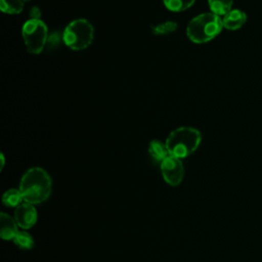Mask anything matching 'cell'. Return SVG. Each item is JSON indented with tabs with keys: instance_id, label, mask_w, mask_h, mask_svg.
Segmentation results:
<instances>
[{
	"instance_id": "obj_10",
	"label": "cell",
	"mask_w": 262,
	"mask_h": 262,
	"mask_svg": "<svg viewBox=\"0 0 262 262\" xmlns=\"http://www.w3.org/2000/svg\"><path fill=\"white\" fill-rule=\"evenodd\" d=\"M148 152L150 157L156 162H159L160 164L169 156V151L166 146V143L158 139L150 141L148 145Z\"/></svg>"
},
{
	"instance_id": "obj_7",
	"label": "cell",
	"mask_w": 262,
	"mask_h": 262,
	"mask_svg": "<svg viewBox=\"0 0 262 262\" xmlns=\"http://www.w3.org/2000/svg\"><path fill=\"white\" fill-rule=\"evenodd\" d=\"M13 218L20 228L28 229L35 225L37 221V211L32 204L24 202L15 208Z\"/></svg>"
},
{
	"instance_id": "obj_19",
	"label": "cell",
	"mask_w": 262,
	"mask_h": 262,
	"mask_svg": "<svg viewBox=\"0 0 262 262\" xmlns=\"http://www.w3.org/2000/svg\"><path fill=\"white\" fill-rule=\"evenodd\" d=\"M24 2H29V1H31V0H23Z\"/></svg>"
},
{
	"instance_id": "obj_5",
	"label": "cell",
	"mask_w": 262,
	"mask_h": 262,
	"mask_svg": "<svg viewBox=\"0 0 262 262\" xmlns=\"http://www.w3.org/2000/svg\"><path fill=\"white\" fill-rule=\"evenodd\" d=\"M21 36L31 54H40L48 42V29L41 19L27 20L21 28Z\"/></svg>"
},
{
	"instance_id": "obj_8",
	"label": "cell",
	"mask_w": 262,
	"mask_h": 262,
	"mask_svg": "<svg viewBox=\"0 0 262 262\" xmlns=\"http://www.w3.org/2000/svg\"><path fill=\"white\" fill-rule=\"evenodd\" d=\"M246 21L247 14L241 9H231L222 18L223 28L229 31H236L241 29Z\"/></svg>"
},
{
	"instance_id": "obj_18",
	"label": "cell",
	"mask_w": 262,
	"mask_h": 262,
	"mask_svg": "<svg viewBox=\"0 0 262 262\" xmlns=\"http://www.w3.org/2000/svg\"><path fill=\"white\" fill-rule=\"evenodd\" d=\"M0 158H1V168H0V169L2 170V169H3V167H4V163H5V161H4V156H3V154H1V157H0Z\"/></svg>"
},
{
	"instance_id": "obj_13",
	"label": "cell",
	"mask_w": 262,
	"mask_h": 262,
	"mask_svg": "<svg viewBox=\"0 0 262 262\" xmlns=\"http://www.w3.org/2000/svg\"><path fill=\"white\" fill-rule=\"evenodd\" d=\"M0 8L6 14H18L24 9L23 0H0Z\"/></svg>"
},
{
	"instance_id": "obj_3",
	"label": "cell",
	"mask_w": 262,
	"mask_h": 262,
	"mask_svg": "<svg viewBox=\"0 0 262 262\" xmlns=\"http://www.w3.org/2000/svg\"><path fill=\"white\" fill-rule=\"evenodd\" d=\"M222 29V18L213 12H206L190 19L186 27V35L193 43L203 44L217 37Z\"/></svg>"
},
{
	"instance_id": "obj_12",
	"label": "cell",
	"mask_w": 262,
	"mask_h": 262,
	"mask_svg": "<svg viewBox=\"0 0 262 262\" xmlns=\"http://www.w3.org/2000/svg\"><path fill=\"white\" fill-rule=\"evenodd\" d=\"M233 0H208L211 12L219 16L225 15L231 10Z\"/></svg>"
},
{
	"instance_id": "obj_16",
	"label": "cell",
	"mask_w": 262,
	"mask_h": 262,
	"mask_svg": "<svg viewBox=\"0 0 262 262\" xmlns=\"http://www.w3.org/2000/svg\"><path fill=\"white\" fill-rule=\"evenodd\" d=\"M177 23L173 20H167L165 23L158 24L151 27V31L155 35H168L177 30Z\"/></svg>"
},
{
	"instance_id": "obj_14",
	"label": "cell",
	"mask_w": 262,
	"mask_h": 262,
	"mask_svg": "<svg viewBox=\"0 0 262 262\" xmlns=\"http://www.w3.org/2000/svg\"><path fill=\"white\" fill-rule=\"evenodd\" d=\"M195 0H163L167 9L173 12H181L190 8L194 4Z\"/></svg>"
},
{
	"instance_id": "obj_1",
	"label": "cell",
	"mask_w": 262,
	"mask_h": 262,
	"mask_svg": "<svg viewBox=\"0 0 262 262\" xmlns=\"http://www.w3.org/2000/svg\"><path fill=\"white\" fill-rule=\"evenodd\" d=\"M51 178L48 173L39 167L29 169L21 177L19 190L24 202L36 205L45 202L51 193Z\"/></svg>"
},
{
	"instance_id": "obj_6",
	"label": "cell",
	"mask_w": 262,
	"mask_h": 262,
	"mask_svg": "<svg viewBox=\"0 0 262 262\" xmlns=\"http://www.w3.org/2000/svg\"><path fill=\"white\" fill-rule=\"evenodd\" d=\"M160 168L162 176L168 184L176 186L181 183L184 176V168L181 159L169 155L160 164Z\"/></svg>"
},
{
	"instance_id": "obj_9",
	"label": "cell",
	"mask_w": 262,
	"mask_h": 262,
	"mask_svg": "<svg viewBox=\"0 0 262 262\" xmlns=\"http://www.w3.org/2000/svg\"><path fill=\"white\" fill-rule=\"evenodd\" d=\"M0 224H1V237L5 241H10L13 239L16 233L18 232L17 230V223L14 218L10 217L6 213H1L0 214Z\"/></svg>"
},
{
	"instance_id": "obj_17",
	"label": "cell",
	"mask_w": 262,
	"mask_h": 262,
	"mask_svg": "<svg viewBox=\"0 0 262 262\" xmlns=\"http://www.w3.org/2000/svg\"><path fill=\"white\" fill-rule=\"evenodd\" d=\"M41 10L38 6H33L30 10V18L32 19H41Z\"/></svg>"
},
{
	"instance_id": "obj_11",
	"label": "cell",
	"mask_w": 262,
	"mask_h": 262,
	"mask_svg": "<svg viewBox=\"0 0 262 262\" xmlns=\"http://www.w3.org/2000/svg\"><path fill=\"white\" fill-rule=\"evenodd\" d=\"M2 202L6 207L16 208L24 202V198L19 189L11 188L4 192L2 196Z\"/></svg>"
},
{
	"instance_id": "obj_2",
	"label": "cell",
	"mask_w": 262,
	"mask_h": 262,
	"mask_svg": "<svg viewBox=\"0 0 262 262\" xmlns=\"http://www.w3.org/2000/svg\"><path fill=\"white\" fill-rule=\"evenodd\" d=\"M202 141L200 131L192 127H179L170 132L165 143L169 155L183 159L194 152Z\"/></svg>"
},
{
	"instance_id": "obj_15",
	"label": "cell",
	"mask_w": 262,
	"mask_h": 262,
	"mask_svg": "<svg viewBox=\"0 0 262 262\" xmlns=\"http://www.w3.org/2000/svg\"><path fill=\"white\" fill-rule=\"evenodd\" d=\"M12 241L19 249L23 250H30L34 247L33 236L25 230L18 231Z\"/></svg>"
},
{
	"instance_id": "obj_4",
	"label": "cell",
	"mask_w": 262,
	"mask_h": 262,
	"mask_svg": "<svg viewBox=\"0 0 262 262\" xmlns=\"http://www.w3.org/2000/svg\"><path fill=\"white\" fill-rule=\"evenodd\" d=\"M63 43L73 50L89 47L94 38V29L85 18H77L68 24L61 35Z\"/></svg>"
}]
</instances>
